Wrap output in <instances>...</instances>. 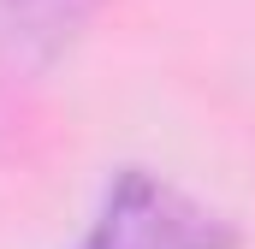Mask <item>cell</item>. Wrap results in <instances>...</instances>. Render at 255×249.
I'll use <instances>...</instances> for the list:
<instances>
[{"label":"cell","mask_w":255,"mask_h":249,"mask_svg":"<svg viewBox=\"0 0 255 249\" xmlns=\"http://www.w3.org/2000/svg\"><path fill=\"white\" fill-rule=\"evenodd\" d=\"M244 232L232 214L208 208L202 196H190L184 184L148 172V166H119L95 220L83 226V238L71 249H238Z\"/></svg>","instance_id":"6da1fadb"},{"label":"cell","mask_w":255,"mask_h":249,"mask_svg":"<svg viewBox=\"0 0 255 249\" xmlns=\"http://www.w3.org/2000/svg\"><path fill=\"white\" fill-rule=\"evenodd\" d=\"M101 0H0V36L30 60H60Z\"/></svg>","instance_id":"7a4b0ae2"}]
</instances>
